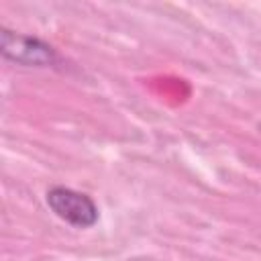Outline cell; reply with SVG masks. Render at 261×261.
<instances>
[{"instance_id": "cell-2", "label": "cell", "mask_w": 261, "mask_h": 261, "mask_svg": "<svg viewBox=\"0 0 261 261\" xmlns=\"http://www.w3.org/2000/svg\"><path fill=\"white\" fill-rule=\"evenodd\" d=\"M0 51L6 59L20 63V65L45 67L55 61V51L47 43H43L35 37L12 33L8 29L0 31Z\"/></svg>"}, {"instance_id": "cell-1", "label": "cell", "mask_w": 261, "mask_h": 261, "mask_svg": "<svg viewBox=\"0 0 261 261\" xmlns=\"http://www.w3.org/2000/svg\"><path fill=\"white\" fill-rule=\"evenodd\" d=\"M47 204L61 220L80 228H88L98 220L96 204L86 194H80L69 188H51L47 192Z\"/></svg>"}, {"instance_id": "cell-3", "label": "cell", "mask_w": 261, "mask_h": 261, "mask_svg": "<svg viewBox=\"0 0 261 261\" xmlns=\"http://www.w3.org/2000/svg\"><path fill=\"white\" fill-rule=\"evenodd\" d=\"M259 130H261V122H259Z\"/></svg>"}]
</instances>
